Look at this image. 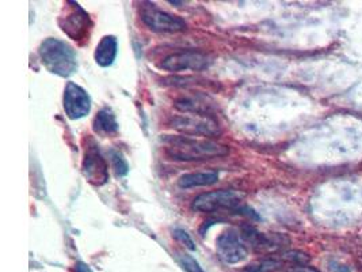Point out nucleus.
<instances>
[{
  "mask_svg": "<svg viewBox=\"0 0 362 272\" xmlns=\"http://www.w3.org/2000/svg\"><path fill=\"white\" fill-rule=\"evenodd\" d=\"M165 153L170 159L180 162H198L221 158L230 154V147L206 137L165 136Z\"/></svg>",
  "mask_w": 362,
  "mask_h": 272,
  "instance_id": "1",
  "label": "nucleus"
},
{
  "mask_svg": "<svg viewBox=\"0 0 362 272\" xmlns=\"http://www.w3.org/2000/svg\"><path fill=\"white\" fill-rule=\"evenodd\" d=\"M192 208L197 212L205 214H239L246 215L255 220H259L258 215L254 212L246 204H243L242 195L232 189H218L206 193H201L192 202Z\"/></svg>",
  "mask_w": 362,
  "mask_h": 272,
  "instance_id": "2",
  "label": "nucleus"
},
{
  "mask_svg": "<svg viewBox=\"0 0 362 272\" xmlns=\"http://www.w3.org/2000/svg\"><path fill=\"white\" fill-rule=\"evenodd\" d=\"M38 53L44 67L57 76L68 78L78 69L76 52L66 41L52 37L47 38L41 42Z\"/></svg>",
  "mask_w": 362,
  "mask_h": 272,
  "instance_id": "3",
  "label": "nucleus"
},
{
  "mask_svg": "<svg viewBox=\"0 0 362 272\" xmlns=\"http://www.w3.org/2000/svg\"><path fill=\"white\" fill-rule=\"evenodd\" d=\"M168 127L186 136H217L221 134V127L214 115L182 113L171 116Z\"/></svg>",
  "mask_w": 362,
  "mask_h": 272,
  "instance_id": "4",
  "label": "nucleus"
},
{
  "mask_svg": "<svg viewBox=\"0 0 362 272\" xmlns=\"http://www.w3.org/2000/svg\"><path fill=\"white\" fill-rule=\"evenodd\" d=\"M82 171L84 178L94 187H102L109 181V165L94 139L87 140L83 155Z\"/></svg>",
  "mask_w": 362,
  "mask_h": 272,
  "instance_id": "5",
  "label": "nucleus"
},
{
  "mask_svg": "<svg viewBox=\"0 0 362 272\" xmlns=\"http://www.w3.org/2000/svg\"><path fill=\"white\" fill-rule=\"evenodd\" d=\"M212 60L206 53L186 50L174 52L165 56L160 63V68L168 72H182V71H204L211 66Z\"/></svg>",
  "mask_w": 362,
  "mask_h": 272,
  "instance_id": "6",
  "label": "nucleus"
},
{
  "mask_svg": "<svg viewBox=\"0 0 362 272\" xmlns=\"http://www.w3.org/2000/svg\"><path fill=\"white\" fill-rule=\"evenodd\" d=\"M141 21L148 29L159 33H180L187 29V23L185 22V19L165 13L155 7V4H149L143 8Z\"/></svg>",
  "mask_w": 362,
  "mask_h": 272,
  "instance_id": "7",
  "label": "nucleus"
},
{
  "mask_svg": "<svg viewBox=\"0 0 362 272\" xmlns=\"http://www.w3.org/2000/svg\"><path fill=\"white\" fill-rule=\"evenodd\" d=\"M240 237L246 245H248L254 252H258V254L280 251L284 246H286V244L291 242L289 238L284 234H277V233L264 234L251 225L242 226Z\"/></svg>",
  "mask_w": 362,
  "mask_h": 272,
  "instance_id": "8",
  "label": "nucleus"
},
{
  "mask_svg": "<svg viewBox=\"0 0 362 272\" xmlns=\"http://www.w3.org/2000/svg\"><path fill=\"white\" fill-rule=\"evenodd\" d=\"M59 25L62 30L74 41L88 40L93 22L88 14L78 3H72V7L66 11V16L59 18Z\"/></svg>",
  "mask_w": 362,
  "mask_h": 272,
  "instance_id": "9",
  "label": "nucleus"
},
{
  "mask_svg": "<svg viewBox=\"0 0 362 272\" xmlns=\"http://www.w3.org/2000/svg\"><path fill=\"white\" fill-rule=\"evenodd\" d=\"M216 249L217 255L226 264L242 263L248 256L246 244L235 230H227L217 238Z\"/></svg>",
  "mask_w": 362,
  "mask_h": 272,
  "instance_id": "10",
  "label": "nucleus"
},
{
  "mask_svg": "<svg viewBox=\"0 0 362 272\" xmlns=\"http://www.w3.org/2000/svg\"><path fill=\"white\" fill-rule=\"evenodd\" d=\"M63 105L64 112L69 119H83L91 110V98L83 87L74 82H68L64 89Z\"/></svg>",
  "mask_w": 362,
  "mask_h": 272,
  "instance_id": "11",
  "label": "nucleus"
},
{
  "mask_svg": "<svg viewBox=\"0 0 362 272\" xmlns=\"http://www.w3.org/2000/svg\"><path fill=\"white\" fill-rule=\"evenodd\" d=\"M118 52V42L115 35H105L99 41L95 52H94V59L97 64L100 67H110L115 63Z\"/></svg>",
  "mask_w": 362,
  "mask_h": 272,
  "instance_id": "12",
  "label": "nucleus"
},
{
  "mask_svg": "<svg viewBox=\"0 0 362 272\" xmlns=\"http://www.w3.org/2000/svg\"><path fill=\"white\" fill-rule=\"evenodd\" d=\"M93 130L95 134L103 136V137L117 135L119 125L117 123L113 110L109 108L100 109L93 121Z\"/></svg>",
  "mask_w": 362,
  "mask_h": 272,
  "instance_id": "13",
  "label": "nucleus"
},
{
  "mask_svg": "<svg viewBox=\"0 0 362 272\" xmlns=\"http://www.w3.org/2000/svg\"><path fill=\"white\" fill-rule=\"evenodd\" d=\"M174 106L182 113L212 115V105L201 96H183L175 101Z\"/></svg>",
  "mask_w": 362,
  "mask_h": 272,
  "instance_id": "14",
  "label": "nucleus"
},
{
  "mask_svg": "<svg viewBox=\"0 0 362 272\" xmlns=\"http://www.w3.org/2000/svg\"><path fill=\"white\" fill-rule=\"evenodd\" d=\"M218 181V173L214 170L208 171H196V173H187L183 174L178 180V186L183 189L190 188L209 187Z\"/></svg>",
  "mask_w": 362,
  "mask_h": 272,
  "instance_id": "15",
  "label": "nucleus"
},
{
  "mask_svg": "<svg viewBox=\"0 0 362 272\" xmlns=\"http://www.w3.org/2000/svg\"><path fill=\"white\" fill-rule=\"evenodd\" d=\"M282 266H284V261L281 260L280 256H270L259 261L251 263L240 272H272L280 270Z\"/></svg>",
  "mask_w": 362,
  "mask_h": 272,
  "instance_id": "16",
  "label": "nucleus"
},
{
  "mask_svg": "<svg viewBox=\"0 0 362 272\" xmlns=\"http://www.w3.org/2000/svg\"><path fill=\"white\" fill-rule=\"evenodd\" d=\"M109 159L112 162V168L115 170L117 177H124L129 171V165L128 161L124 158V155L117 152V150H110L109 152Z\"/></svg>",
  "mask_w": 362,
  "mask_h": 272,
  "instance_id": "17",
  "label": "nucleus"
},
{
  "mask_svg": "<svg viewBox=\"0 0 362 272\" xmlns=\"http://www.w3.org/2000/svg\"><path fill=\"white\" fill-rule=\"evenodd\" d=\"M280 257L284 263L292 264L293 267H296V266H305L310 261V256L307 255V254H303V252H298V251L284 252L282 255H280Z\"/></svg>",
  "mask_w": 362,
  "mask_h": 272,
  "instance_id": "18",
  "label": "nucleus"
},
{
  "mask_svg": "<svg viewBox=\"0 0 362 272\" xmlns=\"http://www.w3.org/2000/svg\"><path fill=\"white\" fill-rule=\"evenodd\" d=\"M178 261L183 267V270L187 272H205L198 264L197 261L192 257V256L186 255V254H178Z\"/></svg>",
  "mask_w": 362,
  "mask_h": 272,
  "instance_id": "19",
  "label": "nucleus"
},
{
  "mask_svg": "<svg viewBox=\"0 0 362 272\" xmlns=\"http://www.w3.org/2000/svg\"><path fill=\"white\" fill-rule=\"evenodd\" d=\"M173 236L174 238L177 239V241H180L182 245H185L189 251H196V244H194V241H193V238L190 237V234L187 233V232H185V230H182V229H175L174 230V233H173Z\"/></svg>",
  "mask_w": 362,
  "mask_h": 272,
  "instance_id": "20",
  "label": "nucleus"
},
{
  "mask_svg": "<svg viewBox=\"0 0 362 272\" xmlns=\"http://www.w3.org/2000/svg\"><path fill=\"white\" fill-rule=\"evenodd\" d=\"M329 270L331 272H351V268L349 266H346L341 261H335V260L329 261Z\"/></svg>",
  "mask_w": 362,
  "mask_h": 272,
  "instance_id": "21",
  "label": "nucleus"
},
{
  "mask_svg": "<svg viewBox=\"0 0 362 272\" xmlns=\"http://www.w3.org/2000/svg\"><path fill=\"white\" fill-rule=\"evenodd\" d=\"M288 272H320L319 270H315L313 267H307V266H296L292 267Z\"/></svg>",
  "mask_w": 362,
  "mask_h": 272,
  "instance_id": "22",
  "label": "nucleus"
},
{
  "mask_svg": "<svg viewBox=\"0 0 362 272\" xmlns=\"http://www.w3.org/2000/svg\"><path fill=\"white\" fill-rule=\"evenodd\" d=\"M76 272H91V270L84 263H78L76 264Z\"/></svg>",
  "mask_w": 362,
  "mask_h": 272,
  "instance_id": "23",
  "label": "nucleus"
}]
</instances>
